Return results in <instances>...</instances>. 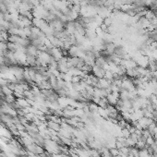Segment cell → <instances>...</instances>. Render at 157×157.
Here are the masks:
<instances>
[{
	"label": "cell",
	"mask_w": 157,
	"mask_h": 157,
	"mask_svg": "<svg viewBox=\"0 0 157 157\" xmlns=\"http://www.w3.org/2000/svg\"><path fill=\"white\" fill-rule=\"evenodd\" d=\"M105 71H106V70L104 69V68H99V67H97V66H93V67H92V75L95 76V77L98 78V79H102V78H104Z\"/></svg>",
	"instance_id": "6da1fadb"
}]
</instances>
